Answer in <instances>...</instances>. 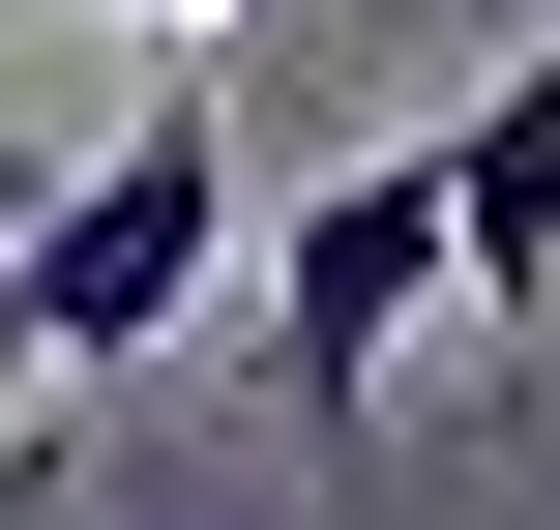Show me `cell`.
Wrapping results in <instances>:
<instances>
[{
    "label": "cell",
    "instance_id": "cell-2",
    "mask_svg": "<svg viewBox=\"0 0 560 530\" xmlns=\"http://www.w3.org/2000/svg\"><path fill=\"white\" fill-rule=\"evenodd\" d=\"M413 325H443V148H354V177L266 236V384H295V413H354Z\"/></svg>",
    "mask_w": 560,
    "mask_h": 530
},
{
    "label": "cell",
    "instance_id": "cell-3",
    "mask_svg": "<svg viewBox=\"0 0 560 530\" xmlns=\"http://www.w3.org/2000/svg\"><path fill=\"white\" fill-rule=\"evenodd\" d=\"M0 207H30V148H0Z\"/></svg>",
    "mask_w": 560,
    "mask_h": 530
},
{
    "label": "cell",
    "instance_id": "cell-1",
    "mask_svg": "<svg viewBox=\"0 0 560 530\" xmlns=\"http://www.w3.org/2000/svg\"><path fill=\"white\" fill-rule=\"evenodd\" d=\"M207 266H236V89L177 59L89 177H30V207H0V354H30V384H118V354H177V325H207Z\"/></svg>",
    "mask_w": 560,
    "mask_h": 530
}]
</instances>
